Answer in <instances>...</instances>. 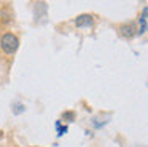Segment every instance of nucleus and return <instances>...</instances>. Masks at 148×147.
I'll use <instances>...</instances> for the list:
<instances>
[{"label": "nucleus", "instance_id": "f257e3e1", "mask_svg": "<svg viewBox=\"0 0 148 147\" xmlns=\"http://www.w3.org/2000/svg\"><path fill=\"white\" fill-rule=\"evenodd\" d=\"M0 45H2V50L7 54H13V53H16L18 46H19V40H18V37L13 34H5L3 37H2Z\"/></svg>", "mask_w": 148, "mask_h": 147}, {"label": "nucleus", "instance_id": "f03ea898", "mask_svg": "<svg viewBox=\"0 0 148 147\" xmlns=\"http://www.w3.org/2000/svg\"><path fill=\"white\" fill-rule=\"evenodd\" d=\"M119 32H121L123 37L131 38V37H134V35L137 34V27H135L134 22H127V24H123L121 27H119Z\"/></svg>", "mask_w": 148, "mask_h": 147}, {"label": "nucleus", "instance_id": "7ed1b4c3", "mask_svg": "<svg viewBox=\"0 0 148 147\" xmlns=\"http://www.w3.org/2000/svg\"><path fill=\"white\" fill-rule=\"evenodd\" d=\"M92 16L91 15H80L77 19H75V26L77 27H89L92 26Z\"/></svg>", "mask_w": 148, "mask_h": 147}, {"label": "nucleus", "instance_id": "20e7f679", "mask_svg": "<svg viewBox=\"0 0 148 147\" xmlns=\"http://www.w3.org/2000/svg\"><path fill=\"white\" fill-rule=\"evenodd\" d=\"M147 13H148V8L143 6V10H142V16L138 18V22H140V29L137 31L138 35H142V34L147 32Z\"/></svg>", "mask_w": 148, "mask_h": 147}, {"label": "nucleus", "instance_id": "39448f33", "mask_svg": "<svg viewBox=\"0 0 148 147\" xmlns=\"http://www.w3.org/2000/svg\"><path fill=\"white\" fill-rule=\"evenodd\" d=\"M24 110H26V107H24V104H21V102H16V104L13 105V114H14V115L23 114Z\"/></svg>", "mask_w": 148, "mask_h": 147}, {"label": "nucleus", "instance_id": "423d86ee", "mask_svg": "<svg viewBox=\"0 0 148 147\" xmlns=\"http://www.w3.org/2000/svg\"><path fill=\"white\" fill-rule=\"evenodd\" d=\"M56 130H58V136H64V134L67 133V130H69V128L65 126V125L62 126V125H61V121H56Z\"/></svg>", "mask_w": 148, "mask_h": 147}, {"label": "nucleus", "instance_id": "0eeeda50", "mask_svg": "<svg viewBox=\"0 0 148 147\" xmlns=\"http://www.w3.org/2000/svg\"><path fill=\"white\" fill-rule=\"evenodd\" d=\"M62 118H64V120H67V121H73V118H75V114H73V112H64V115H62Z\"/></svg>", "mask_w": 148, "mask_h": 147}]
</instances>
